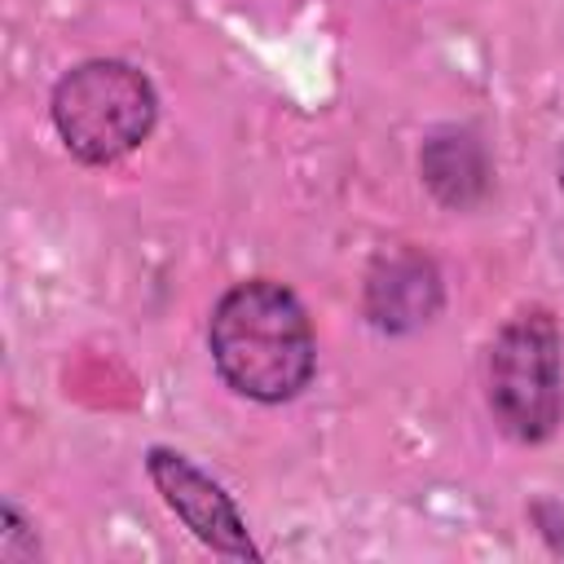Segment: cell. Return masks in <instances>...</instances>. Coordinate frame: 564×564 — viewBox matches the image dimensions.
Returning a JSON list of instances; mask_svg holds the SVG:
<instances>
[{
    "instance_id": "obj_5",
    "label": "cell",
    "mask_w": 564,
    "mask_h": 564,
    "mask_svg": "<svg viewBox=\"0 0 564 564\" xmlns=\"http://www.w3.org/2000/svg\"><path fill=\"white\" fill-rule=\"evenodd\" d=\"M445 304V282L432 256L414 247H392L375 256L361 291V308L375 330L383 335H410L427 326Z\"/></svg>"
},
{
    "instance_id": "obj_3",
    "label": "cell",
    "mask_w": 564,
    "mask_h": 564,
    "mask_svg": "<svg viewBox=\"0 0 564 564\" xmlns=\"http://www.w3.org/2000/svg\"><path fill=\"white\" fill-rule=\"evenodd\" d=\"M489 410L516 441H546L564 414L560 330L546 308L516 313L489 348Z\"/></svg>"
},
{
    "instance_id": "obj_4",
    "label": "cell",
    "mask_w": 564,
    "mask_h": 564,
    "mask_svg": "<svg viewBox=\"0 0 564 564\" xmlns=\"http://www.w3.org/2000/svg\"><path fill=\"white\" fill-rule=\"evenodd\" d=\"M145 471L154 480V489L163 494V502L176 511V520L212 551L220 555H234V560H256V542L247 538V524L234 507V498L207 476L198 471L185 454L167 449V445H154L145 454Z\"/></svg>"
},
{
    "instance_id": "obj_1",
    "label": "cell",
    "mask_w": 564,
    "mask_h": 564,
    "mask_svg": "<svg viewBox=\"0 0 564 564\" xmlns=\"http://www.w3.org/2000/svg\"><path fill=\"white\" fill-rule=\"evenodd\" d=\"M207 348L216 375L264 405L300 397L317 370L313 322L300 295L273 278H247L216 300Z\"/></svg>"
},
{
    "instance_id": "obj_2",
    "label": "cell",
    "mask_w": 564,
    "mask_h": 564,
    "mask_svg": "<svg viewBox=\"0 0 564 564\" xmlns=\"http://www.w3.org/2000/svg\"><path fill=\"white\" fill-rule=\"evenodd\" d=\"M48 110L57 137L75 159L115 163L150 137L159 119V97L137 66L119 57H93L57 79Z\"/></svg>"
},
{
    "instance_id": "obj_6",
    "label": "cell",
    "mask_w": 564,
    "mask_h": 564,
    "mask_svg": "<svg viewBox=\"0 0 564 564\" xmlns=\"http://www.w3.org/2000/svg\"><path fill=\"white\" fill-rule=\"evenodd\" d=\"M419 172H423V185L454 212H467V207L485 203V194L494 185L485 141L471 128H436L423 141Z\"/></svg>"
}]
</instances>
